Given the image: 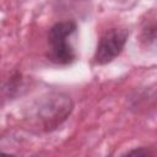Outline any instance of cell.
<instances>
[{
	"mask_svg": "<svg viewBox=\"0 0 157 157\" xmlns=\"http://www.w3.org/2000/svg\"><path fill=\"white\" fill-rule=\"evenodd\" d=\"M126 155H137V156H139V155H144V156H148V155H151V153H150L147 150H145V151H144V150H135V151L128 152Z\"/></svg>",
	"mask_w": 157,
	"mask_h": 157,
	"instance_id": "3957f363",
	"label": "cell"
},
{
	"mask_svg": "<svg viewBox=\"0 0 157 157\" xmlns=\"http://www.w3.org/2000/svg\"><path fill=\"white\" fill-rule=\"evenodd\" d=\"M77 26L74 21H61L55 23L48 33V58L50 61L66 65L75 60L72 38L75 37Z\"/></svg>",
	"mask_w": 157,
	"mask_h": 157,
	"instance_id": "6da1fadb",
	"label": "cell"
},
{
	"mask_svg": "<svg viewBox=\"0 0 157 157\" xmlns=\"http://www.w3.org/2000/svg\"><path fill=\"white\" fill-rule=\"evenodd\" d=\"M129 37L126 28H110L99 39L96 53L94 61L99 65H104L115 59L123 50Z\"/></svg>",
	"mask_w": 157,
	"mask_h": 157,
	"instance_id": "7a4b0ae2",
	"label": "cell"
}]
</instances>
